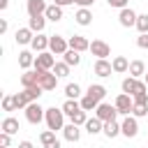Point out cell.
<instances>
[{
	"instance_id": "1f68e13d",
	"label": "cell",
	"mask_w": 148,
	"mask_h": 148,
	"mask_svg": "<svg viewBox=\"0 0 148 148\" xmlns=\"http://www.w3.org/2000/svg\"><path fill=\"white\" fill-rule=\"evenodd\" d=\"M53 72H56V76L58 79H65V76H69V65L62 60V62H56L53 65Z\"/></svg>"
},
{
	"instance_id": "8d00e7d4",
	"label": "cell",
	"mask_w": 148,
	"mask_h": 148,
	"mask_svg": "<svg viewBox=\"0 0 148 148\" xmlns=\"http://www.w3.org/2000/svg\"><path fill=\"white\" fill-rule=\"evenodd\" d=\"M16 109V102H14V95H5L2 97V111H7V113H12Z\"/></svg>"
},
{
	"instance_id": "7bdbcfd3",
	"label": "cell",
	"mask_w": 148,
	"mask_h": 148,
	"mask_svg": "<svg viewBox=\"0 0 148 148\" xmlns=\"http://www.w3.org/2000/svg\"><path fill=\"white\" fill-rule=\"evenodd\" d=\"M9 143H12V134L2 132V134H0V146H2V148H9Z\"/></svg>"
},
{
	"instance_id": "7dc6e473",
	"label": "cell",
	"mask_w": 148,
	"mask_h": 148,
	"mask_svg": "<svg viewBox=\"0 0 148 148\" xmlns=\"http://www.w3.org/2000/svg\"><path fill=\"white\" fill-rule=\"evenodd\" d=\"M92 2H95V0H76V5H79V7H90Z\"/></svg>"
},
{
	"instance_id": "3957f363",
	"label": "cell",
	"mask_w": 148,
	"mask_h": 148,
	"mask_svg": "<svg viewBox=\"0 0 148 148\" xmlns=\"http://www.w3.org/2000/svg\"><path fill=\"white\" fill-rule=\"evenodd\" d=\"M95 116H97L102 123H109V120H116V118H118V109H116V104L99 102L97 109H95Z\"/></svg>"
},
{
	"instance_id": "52a82bcc",
	"label": "cell",
	"mask_w": 148,
	"mask_h": 148,
	"mask_svg": "<svg viewBox=\"0 0 148 148\" xmlns=\"http://www.w3.org/2000/svg\"><path fill=\"white\" fill-rule=\"evenodd\" d=\"M120 132H123V136L134 139V136L139 134V120H136V116H127V118L120 123Z\"/></svg>"
},
{
	"instance_id": "60d3db41",
	"label": "cell",
	"mask_w": 148,
	"mask_h": 148,
	"mask_svg": "<svg viewBox=\"0 0 148 148\" xmlns=\"http://www.w3.org/2000/svg\"><path fill=\"white\" fill-rule=\"evenodd\" d=\"M132 99H134V104H148V92H134Z\"/></svg>"
},
{
	"instance_id": "681fc988",
	"label": "cell",
	"mask_w": 148,
	"mask_h": 148,
	"mask_svg": "<svg viewBox=\"0 0 148 148\" xmlns=\"http://www.w3.org/2000/svg\"><path fill=\"white\" fill-rule=\"evenodd\" d=\"M9 7V0H0V9H7Z\"/></svg>"
},
{
	"instance_id": "ffe728a7",
	"label": "cell",
	"mask_w": 148,
	"mask_h": 148,
	"mask_svg": "<svg viewBox=\"0 0 148 148\" xmlns=\"http://www.w3.org/2000/svg\"><path fill=\"white\" fill-rule=\"evenodd\" d=\"M111 65H113V74H125V72L130 69V60H127L125 56H116V58L111 60Z\"/></svg>"
},
{
	"instance_id": "836d02e7",
	"label": "cell",
	"mask_w": 148,
	"mask_h": 148,
	"mask_svg": "<svg viewBox=\"0 0 148 148\" xmlns=\"http://www.w3.org/2000/svg\"><path fill=\"white\" fill-rule=\"evenodd\" d=\"M97 104H99V102H95V99H92V97H88V95H83V97H81V109H83V111H95V109H97Z\"/></svg>"
},
{
	"instance_id": "4dcf8cb0",
	"label": "cell",
	"mask_w": 148,
	"mask_h": 148,
	"mask_svg": "<svg viewBox=\"0 0 148 148\" xmlns=\"http://www.w3.org/2000/svg\"><path fill=\"white\" fill-rule=\"evenodd\" d=\"M65 95H67V99H81V86L79 83H67Z\"/></svg>"
},
{
	"instance_id": "c3c4849f",
	"label": "cell",
	"mask_w": 148,
	"mask_h": 148,
	"mask_svg": "<svg viewBox=\"0 0 148 148\" xmlns=\"http://www.w3.org/2000/svg\"><path fill=\"white\" fill-rule=\"evenodd\" d=\"M18 148H35V146H32L30 141H21V143H18Z\"/></svg>"
},
{
	"instance_id": "f6af8a7d",
	"label": "cell",
	"mask_w": 148,
	"mask_h": 148,
	"mask_svg": "<svg viewBox=\"0 0 148 148\" xmlns=\"http://www.w3.org/2000/svg\"><path fill=\"white\" fill-rule=\"evenodd\" d=\"M56 5H60V7H67V5H74L76 0H53Z\"/></svg>"
},
{
	"instance_id": "4316f807",
	"label": "cell",
	"mask_w": 148,
	"mask_h": 148,
	"mask_svg": "<svg viewBox=\"0 0 148 148\" xmlns=\"http://www.w3.org/2000/svg\"><path fill=\"white\" fill-rule=\"evenodd\" d=\"M127 72H130V76H134V79H139L141 74H146V65H143V60H132Z\"/></svg>"
},
{
	"instance_id": "8fae6325",
	"label": "cell",
	"mask_w": 148,
	"mask_h": 148,
	"mask_svg": "<svg viewBox=\"0 0 148 148\" xmlns=\"http://www.w3.org/2000/svg\"><path fill=\"white\" fill-rule=\"evenodd\" d=\"M136 18H139V14H136L134 9H130V7L120 9V14H118V21H120L123 28H132V25H136Z\"/></svg>"
},
{
	"instance_id": "b9f144b4",
	"label": "cell",
	"mask_w": 148,
	"mask_h": 148,
	"mask_svg": "<svg viewBox=\"0 0 148 148\" xmlns=\"http://www.w3.org/2000/svg\"><path fill=\"white\" fill-rule=\"evenodd\" d=\"M136 46H139V49H148V32H139V37H136Z\"/></svg>"
},
{
	"instance_id": "603a6c76",
	"label": "cell",
	"mask_w": 148,
	"mask_h": 148,
	"mask_svg": "<svg viewBox=\"0 0 148 148\" xmlns=\"http://www.w3.org/2000/svg\"><path fill=\"white\" fill-rule=\"evenodd\" d=\"M62 60H65L69 67H76V65H81V53L74 51V49H67V51L62 53Z\"/></svg>"
},
{
	"instance_id": "484cf974",
	"label": "cell",
	"mask_w": 148,
	"mask_h": 148,
	"mask_svg": "<svg viewBox=\"0 0 148 148\" xmlns=\"http://www.w3.org/2000/svg\"><path fill=\"white\" fill-rule=\"evenodd\" d=\"M104 134H106L109 139H116L118 134H123V132H120V123H118V120H109V123H104Z\"/></svg>"
},
{
	"instance_id": "d4e9b609",
	"label": "cell",
	"mask_w": 148,
	"mask_h": 148,
	"mask_svg": "<svg viewBox=\"0 0 148 148\" xmlns=\"http://www.w3.org/2000/svg\"><path fill=\"white\" fill-rule=\"evenodd\" d=\"M44 16H46L49 21H53V23H56V21H60V18H62V7L53 2V5H49V7H46V14H44Z\"/></svg>"
},
{
	"instance_id": "cb8c5ba5",
	"label": "cell",
	"mask_w": 148,
	"mask_h": 148,
	"mask_svg": "<svg viewBox=\"0 0 148 148\" xmlns=\"http://www.w3.org/2000/svg\"><path fill=\"white\" fill-rule=\"evenodd\" d=\"M60 109L65 111V116H69V118H72L76 111H81V99H65V104H62Z\"/></svg>"
},
{
	"instance_id": "e0dca14e",
	"label": "cell",
	"mask_w": 148,
	"mask_h": 148,
	"mask_svg": "<svg viewBox=\"0 0 148 148\" xmlns=\"http://www.w3.org/2000/svg\"><path fill=\"white\" fill-rule=\"evenodd\" d=\"M49 39L51 37H46V35H42V32H37L35 37H32V51H37V53H42V51H49Z\"/></svg>"
},
{
	"instance_id": "f1b7e54d",
	"label": "cell",
	"mask_w": 148,
	"mask_h": 148,
	"mask_svg": "<svg viewBox=\"0 0 148 148\" xmlns=\"http://www.w3.org/2000/svg\"><path fill=\"white\" fill-rule=\"evenodd\" d=\"M136 86H139V79H134V76H127V79H123V83H120L123 92H127V95H134Z\"/></svg>"
},
{
	"instance_id": "f907efd6",
	"label": "cell",
	"mask_w": 148,
	"mask_h": 148,
	"mask_svg": "<svg viewBox=\"0 0 148 148\" xmlns=\"http://www.w3.org/2000/svg\"><path fill=\"white\" fill-rule=\"evenodd\" d=\"M44 148H60V141H53V143H49V146H44Z\"/></svg>"
},
{
	"instance_id": "9c48e42d",
	"label": "cell",
	"mask_w": 148,
	"mask_h": 148,
	"mask_svg": "<svg viewBox=\"0 0 148 148\" xmlns=\"http://www.w3.org/2000/svg\"><path fill=\"white\" fill-rule=\"evenodd\" d=\"M90 53L95 58H109L111 56V46L104 42V39H92L90 42Z\"/></svg>"
},
{
	"instance_id": "f35d334b",
	"label": "cell",
	"mask_w": 148,
	"mask_h": 148,
	"mask_svg": "<svg viewBox=\"0 0 148 148\" xmlns=\"http://www.w3.org/2000/svg\"><path fill=\"white\" fill-rule=\"evenodd\" d=\"M139 32H148V14H139L136 18V25H134Z\"/></svg>"
},
{
	"instance_id": "83f0119b",
	"label": "cell",
	"mask_w": 148,
	"mask_h": 148,
	"mask_svg": "<svg viewBox=\"0 0 148 148\" xmlns=\"http://www.w3.org/2000/svg\"><path fill=\"white\" fill-rule=\"evenodd\" d=\"M0 127H2V132H7V134H16V132H18V120L12 118V116H7Z\"/></svg>"
},
{
	"instance_id": "ab89813d",
	"label": "cell",
	"mask_w": 148,
	"mask_h": 148,
	"mask_svg": "<svg viewBox=\"0 0 148 148\" xmlns=\"http://www.w3.org/2000/svg\"><path fill=\"white\" fill-rule=\"evenodd\" d=\"M146 113H148V104H134V106H132V116L143 118Z\"/></svg>"
},
{
	"instance_id": "30bf717a",
	"label": "cell",
	"mask_w": 148,
	"mask_h": 148,
	"mask_svg": "<svg viewBox=\"0 0 148 148\" xmlns=\"http://www.w3.org/2000/svg\"><path fill=\"white\" fill-rule=\"evenodd\" d=\"M92 72H95L99 79H106V76H111V74H113V65H111L106 58H97V60H95Z\"/></svg>"
},
{
	"instance_id": "2e32d148",
	"label": "cell",
	"mask_w": 148,
	"mask_h": 148,
	"mask_svg": "<svg viewBox=\"0 0 148 148\" xmlns=\"http://www.w3.org/2000/svg\"><path fill=\"white\" fill-rule=\"evenodd\" d=\"M74 21H76L79 25H90V23H92V12H90V7H79V12L74 14Z\"/></svg>"
},
{
	"instance_id": "d6a6232c",
	"label": "cell",
	"mask_w": 148,
	"mask_h": 148,
	"mask_svg": "<svg viewBox=\"0 0 148 148\" xmlns=\"http://www.w3.org/2000/svg\"><path fill=\"white\" fill-rule=\"evenodd\" d=\"M14 102H16V109H25V106L30 104V97H28V92H25V90H21V92H16V95H14Z\"/></svg>"
},
{
	"instance_id": "277c9868",
	"label": "cell",
	"mask_w": 148,
	"mask_h": 148,
	"mask_svg": "<svg viewBox=\"0 0 148 148\" xmlns=\"http://www.w3.org/2000/svg\"><path fill=\"white\" fill-rule=\"evenodd\" d=\"M67 49H69V39H65V37H60V35H51V39H49V51H51L53 56H62Z\"/></svg>"
},
{
	"instance_id": "d590c367",
	"label": "cell",
	"mask_w": 148,
	"mask_h": 148,
	"mask_svg": "<svg viewBox=\"0 0 148 148\" xmlns=\"http://www.w3.org/2000/svg\"><path fill=\"white\" fill-rule=\"evenodd\" d=\"M23 90L28 92L30 102H37V99H39V95L44 92V88H42V86H32V88H23Z\"/></svg>"
},
{
	"instance_id": "ee69618b",
	"label": "cell",
	"mask_w": 148,
	"mask_h": 148,
	"mask_svg": "<svg viewBox=\"0 0 148 148\" xmlns=\"http://www.w3.org/2000/svg\"><path fill=\"white\" fill-rule=\"evenodd\" d=\"M109 7H116V9H125L127 7V0H106Z\"/></svg>"
},
{
	"instance_id": "8992f818",
	"label": "cell",
	"mask_w": 148,
	"mask_h": 148,
	"mask_svg": "<svg viewBox=\"0 0 148 148\" xmlns=\"http://www.w3.org/2000/svg\"><path fill=\"white\" fill-rule=\"evenodd\" d=\"M37 72H39V86L44 90H56V86H58L56 72L53 69H37Z\"/></svg>"
},
{
	"instance_id": "ba28073f",
	"label": "cell",
	"mask_w": 148,
	"mask_h": 148,
	"mask_svg": "<svg viewBox=\"0 0 148 148\" xmlns=\"http://www.w3.org/2000/svg\"><path fill=\"white\" fill-rule=\"evenodd\" d=\"M116 109H118V113H123V116H130L132 113V106H134V99H132V95H127V92H120L118 97H116Z\"/></svg>"
},
{
	"instance_id": "5b68a950",
	"label": "cell",
	"mask_w": 148,
	"mask_h": 148,
	"mask_svg": "<svg viewBox=\"0 0 148 148\" xmlns=\"http://www.w3.org/2000/svg\"><path fill=\"white\" fill-rule=\"evenodd\" d=\"M53 65H56V56L51 53V51H42V53H37L35 56V69H53Z\"/></svg>"
},
{
	"instance_id": "5bb4252c",
	"label": "cell",
	"mask_w": 148,
	"mask_h": 148,
	"mask_svg": "<svg viewBox=\"0 0 148 148\" xmlns=\"http://www.w3.org/2000/svg\"><path fill=\"white\" fill-rule=\"evenodd\" d=\"M69 49L83 53V51H90V42H88L83 35H74V37H69Z\"/></svg>"
},
{
	"instance_id": "74e56055",
	"label": "cell",
	"mask_w": 148,
	"mask_h": 148,
	"mask_svg": "<svg viewBox=\"0 0 148 148\" xmlns=\"http://www.w3.org/2000/svg\"><path fill=\"white\" fill-rule=\"evenodd\" d=\"M86 120H88V111H83V109H81V111H76V113L72 116V123H74V125H79V127H81V125H86Z\"/></svg>"
},
{
	"instance_id": "f546056e",
	"label": "cell",
	"mask_w": 148,
	"mask_h": 148,
	"mask_svg": "<svg viewBox=\"0 0 148 148\" xmlns=\"http://www.w3.org/2000/svg\"><path fill=\"white\" fill-rule=\"evenodd\" d=\"M18 65H21V69H28L30 65H35V56L30 51H21L18 53Z\"/></svg>"
},
{
	"instance_id": "7c38bea8",
	"label": "cell",
	"mask_w": 148,
	"mask_h": 148,
	"mask_svg": "<svg viewBox=\"0 0 148 148\" xmlns=\"http://www.w3.org/2000/svg\"><path fill=\"white\" fill-rule=\"evenodd\" d=\"M46 2L44 0H28L25 2V12H28V16H42V14H46Z\"/></svg>"
},
{
	"instance_id": "9a60e30c",
	"label": "cell",
	"mask_w": 148,
	"mask_h": 148,
	"mask_svg": "<svg viewBox=\"0 0 148 148\" xmlns=\"http://www.w3.org/2000/svg\"><path fill=\"white\" fill-rule=\"evenodd\" d=\"M86 95H88V97H92L95 102H102V99L106 97V88H104L102 83H90V86H88V90H86Z\"/></svg>"
},
{
	"instance_id": "ac0fdd59",
	"label": "cell",
	"mask_w": 148,
	"mask_h": 148,
	"mask_svg": "<svg viewBox=\"0 0 148 148\" xmlns=\"http://www.w3.org/2000/svg\"><path fill=\"white\" fill-rule=\"evenodd\" d=\"M62 136H65L67 141H72V143H76V141L81 139V130H79V125H74V123H69V125H65V127H62Z\"/></svg>"
},
{
	"instance_id": "bcb514c9",
	"label": "cell",
	"mask_w": 148,
	"mask_h": 148,
	"mask_svg": "<svg viewBox=\"0 0 148 148\" xmlns=\"http://www.w3.org/2000/svg\"><path fill=\"white\" fill-rule=\"evenodd\" d=\"M7 28H9V23H7V18H2V21H0V32L5 35V32H7Z\"/></svg>"
},
{
	"instance_id": "6da1fadb",
	"label": "cell",
	"mask_w": 148,
	"mask_h": 148,
	"mask_svg": "<svg viewBox=\"0 0 148 148\" xmlns=\"http://www.w3.org/2000/svg\"><path fill=\"white\" fill-rule=\"evenodd\" d=\"M44 120H46V127H49V130H53V132H56V130H62V127H65V111L51 106V109H46Z\"/></svg>"
},
{
	"instance_id": "7402d4cb",
	"label": "cell",
	"mask_w": 148,
	"mask_h": 148,
	"mask_svg": "<svg viewBox=\"0 0 148 148\" xmlns=\"http://www.w3.org/2000/svg\"><path fill=\"white\" fill-rule=\"evenodd\" d=\"M46 21H49V18H46L44 14H42V16H30V18H28V28H30L32 32H42L44 25H46Z\"/></svg>"
},
{
	"instance_id": "d6986e66",
	"label": "cell",
	"mask_w": 148,
	"mask_h": 148,
	"mask_svg": "<svg viewBox=\"0 0 148 148\" xmlns=\"http://www.w3.org/2000/svg\"><path fill=\"white\" fill-rule=\"evenodd\" d=\"M32 37H35V32H32L30 28H18L16 35H14L16 44H32Z\"/></svg>"
},
{
	"instance_id": "e575fe53",
	"label": "cell",
	"mask_w": 148,
	"mask_h": 148,
	"mask_svg": "<svg viewBox=\"0 0 148 148\" xmlns=\"http://www.w3.org/2000/svg\"><path fill=\"white\" fill-rule=\"evenodd\" d=\"M39 141H42V146H49V143H53V141H58V139H56V132H53V130H44V132L39 134Z\"/></svg>"
},
{
	"instance_id": "816d5d0a",
	"label": "cell",
	"mask_w": 148,
	"mask_h": 148,
	"mask_svg": "<svg viewBox=\"0 0 148 148\" xmlns=\"http://www.w3.org/2000/svg\"><path fill=\"white\" fill-rule=\"evenodd\" d=\"M146 83H148V72H146Z\"/></svg>"
},
{
	"instance_id": "44dd1931",
	"label": "cell",
	"mask_w": 148,
	"mask_h": 148,
	"mask_svg": "<svg viewBox=\"0 0 148 148\" xmlns=\"http://www.w3.org/2000/svg\"><path fill=\"white\" fill-rule=\"evenodd\" d=\"M83 127H86V132H88V134H99V132H104V123H102L97 116H95V118H88Z\"/></svg>"
},
{
	"instance_id": "7a4b0ae2",
	"label": "cell",
	"mask_w": 148,
	"mask_h": 148,
	"mask_svg": "<svg viewBox=\"0 0 148 148\" xmlns=\"http://www.w3.org/2000/svg\"><path fill=\"white\" fill-rule=\"evenodd\" d=\"M23 111H25V120H28L30 125H39V123L44 120V116H46V109H42L39 102H30Z\"/></svg>"
},
{
	"instance_id": "4fadbf2b",
	"label": "cell",
	"mask_w": 148,
	"mask_h": 148,
	"mask_svg": "<svg viewBox=\"0 0 148 148\" xmlns=\"http://www.w3.org/2000/svg\"><path fill=\"white\" fill-rule=\"evenodd\" d=\"M21 86L23 88H32V86H39V72L37 69H23V74H21Z\"/></svg>"
}]
</instances>
